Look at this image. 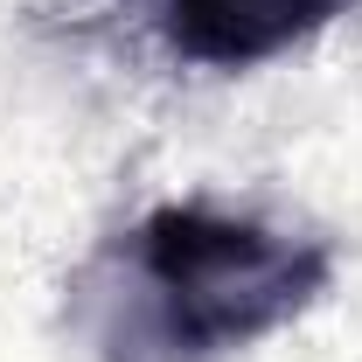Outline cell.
Returning <instances> with one entry per match:
<instances>
[{
  "instance_id": "1",
  "label": "cell",
  "mask_w": 362,
  "mask_h": 362,
  "mask_svg": "<svg viewBox=\"0 0 362 362\" xmlns=\"http://www.w3.org/2000/svg\"><path fill=\"white\" fill-rule=\"evenodd\" d=\"M334 286V244L216 202L146 209L84 272L98 362H216L251 349Z\"/></svg>"
},
{
  "instance_id": "2",
  "label": "cell",
  "mask_w": 362,
  "mask_h": 362,
  "mask_svg": "<svg viewBox=\"0 0 362 362\" xmlns=\"http://www.w3.org/2000/svg\"><path fill=\"white\" fill-rule=\"evenodd\" d=\"M362 0H160V35L202 70H251L320 35Z\"/></svg>"
}]
</instances>
